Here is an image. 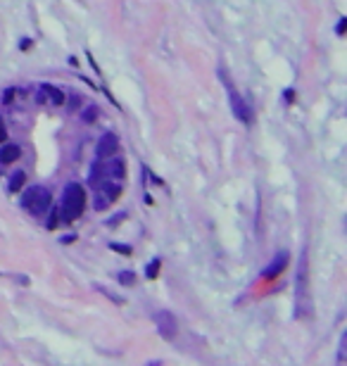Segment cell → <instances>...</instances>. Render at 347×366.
<instances>
[{"label": "cell", "mask_w": 347, "mask_h": 366, "mask_svg": "<svg viewBox=\"0 0 347 366\" xmlns=\"http://www.w3.org/2000/svg\"><path fill=\"white\" fill-rule=\"evenodd\" d=\"M307 252L300 255V269H297V293H295V302H297V309H295V316L297 319H304L311 314V300L307 295Z\"/></svg>", "instance_id": "6da1fadb"}, {"label": "cell", "mask_w": 347, "mask_h": 366, "mask_svg": "<svg viewBox=\"0 0 347 366\" xmlns=\"http://www.w3.org/2000/svg\"><path fill=\"white\" fill-rule=\"evenodd\" d=\"M83 205H86V193L79 183H69L64 188V198H62V210L67 221H74L76 217H81Z\"/></svg>", "instance_id": "7a4b0ae2"}, {"label": "cell", "mask_w": 347, "mask_h": 366, "mask_svg": "<svg viewBox=\"0 0 347 366\" xmlns=\"http://www.w3.org/2000/svg\"><path fill=\"white\" fill-rule=\"evenodd\" d=\"M50 202H53V195H50V191H48V188L31 186V188L24 193V200H22V205H24V210H29L31 214L41 217V214H46V212H48Z\"/></svg>", "instance_id": "3957f363"}, {"label": "cell", "mask_w": 347, "mask_h": 366, "mask_svg": "<svg viewBox=\"0 0 347 366\" xmlns=\"http://www.w3.org/2000/svg\"><path fill=\"white\" fill-rule=\"evenodd\" d=\"M219 74H221V79H224V83H226V88H229V102H231V112H233V117H236L240 124H250V121H252V112H250V107H247V102L243 100L240 93L231 86L226 72L219 69Z\"/></svg>", "instance_id": "277c9868"}, {"label": "cell", "mask_w": 347, "mask_h": 366, "mask_svg": "<svg viewBox=\"0 0 347 366\" xmlns=\"http://www.w3.org/2000/svg\"><path fill=\"white\" fill-rule=\"evenodd\" d=\"M155 323H157V330H159V335L164 340H173L176 338V333H179V321L173 316L171 311H157L155 314Z\"/></svg>", "instance_id": "5b68a950"}, {"label": "cell", "mask_w": 347, "mask_h": 366, "mask_svg": "<svg viewBox=\"0 0 347 366\" xmlns=\"http://www.w3.org/2000/svg\"><path fill=\"white\" fill-rule=\"evenodd\" d=\"M119 195H121V186L119 183H105L100 188V193H98V198H95V210H107Z\"/></svg>", "instance_id": "8992f818"}, {"label": "cell", "mask_w": 347, "mask_h": 366, "mask_svg": "<svg viewBox=\"0 0 347 366\" xmlns=\"http://www.w3.org/2000/svg\"><path fill=\"white\" fill-rule=\"evenodd\" d=\"M117 150H119V138L114 133H105L100 138V143H98V157L107 159V157L117 155Z\"/></svg>", "instance_id": "52a82bcc"}, {"label": "cell", "mask_w": 347, "mask_h": 366, "mask_svg": "<svg viewBox=\"0 0 347 366\" xmlns=\"http://www.w3.org/2000/svg\"><path fill=\"white\" fill-rule=\"evenodd\" d=\"M38 95H41V98H38L41 102H50V105H62V102H64L62 91L55 88V86H48V83L38 88Z\"/></svg>", "instance_id": "ba28073f"}, {"label": "cell", "mask_w": 347, "mask_h": 366, "mask_svg": "<svg viewBox=\"0 0 347 366\" xmlns=\"http://www.w3.org/2000/svg\"><path fill=\"white\" fill-rule=\"evenodd\" d=\"M285 266H288V255H283V252H281V255H278V257L274 259V262H271V264L266 266L264 278H276V276L281 274V271H283Z\"/></svg>", "instance_id": "9c48e42d"}, {"label": "cell", "mask_w": 347, "mask_h": 366, "mask_svg": "<svg viewBox=\"0 0 347 366\" xmlns=\"http://www.w3.org/2000/svg\"><path fill=\"white\" fill-rule=\"evenodd\" d=\"M19 155H22L19 145H5V147H0V162H3V164H10V162L19 159Z\"/></svg>", "instance_id": "30bf717a"}, {"label": "cell", "mask_w": 347, "mask_h": 366, "mask_svg": "<svg viewBox=\"0 0 347 366\" xmlns=\"http://www.w3.org/2000/svg\"><path fill=\"white\" fill-rule=\"evenodd\" d=\"M24 178H27V174H24V171H15V174H12V178H10V193H17L19 188H22V186H24Z\"/></svg>", "instance_id": "8fae6325"}, {"label": "cell", "mask_w": 347, "mask_h": 366, "mask_svg": "<svg viewBox=\"0 0 347 366\" xmlns=\"http://www.w3.org/2000/svg\"><path fill=\"white\" fill-rule=\"evenodd\" d=\"M157 274H159V259H155V262H150V264H147V271H145L147 278H155Z\"/></svg>", "instance_id": "7c38bea8"}, {"label": "cell", "mask_w": 347, "mask_h": 366, "mask_svg": "<svg viewBox=\"0 0 347 366\" xmlns=\"http://www.w3.org/2000/svg\"><path fill=\"white\" fill-rule=\"evenodd\" d=\"M95 117H98V107H88V110L83 112V121H86V124H93Z\"/></svg>", "instance_id": "4fadbf2b"}, {"label": "cell", "mask_w": 347, "mask_h": 366, "mask_svg": "<svg viewBox=\"0 0 347 366\" xmlns=\"http://www.w3.org/2000/svg\"><path fill=\"white\" fill-rule=\"evenodd\" d=\"M119 281H121L124 285H131V283H133V274H121V276H119Z\"/></svg>", "instance_id": "5bb4252c"}, {"label": "cell", "mask_w": 347, "mask_h": 366, "mask_svg": "<svg viewBox=\"0 0 347 366\" xmlns=\"http://www.w3.org/2000/svg\"><path fill=\"white\" fill-rule=\"evenodd\" d=\"M5 136H8V131H5V124H3V119H0V143L5 140Z\"/></svg>", "instance_id": "9a60e30c"}, {"label": "cell", "mask_w": 347, "mask_h": 366, "mask_svg": "<svg viewBox=\"0 0 347 366\" xmlns=\"http://www.w3.org/2000/svg\"><path fill=\"white\" fill-rule=\"evenodd\" d=\"M345 22H347V19H340V24H338V34H340V36H342V31H345Z\"/></svg>", "instance_id": "2e32d148"}, {"label": "cell", "mask_w": 347, "mask_h": 366, "mask_svg": "<svg viewBox=\"0 0 347 366\" xmlns=\"http://www.w3.org/2000/svg\"><path fill=\"white\" fill-rule=\"evenodd\" d=\"M12 93H15V91H8L5 95H3V100H5V102H12Z\"/></svg>", "instance_id": "e0dca14e"}]
</instances>
